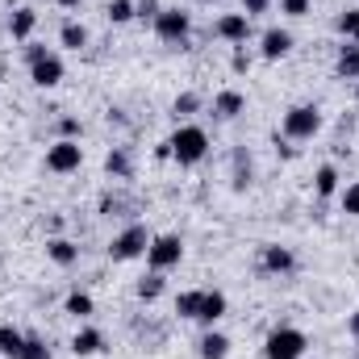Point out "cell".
<instances>
[{
  "instance_id": "8d00e7d4",
  "label": "cell",
  "mask_w": 359,
  "mask_h": 359,
  "mask_svg": "<svg viewBox=\"0 0 359 359\" xmlns=\"http://www.w3.org/2000/svg\"><path fill=\"white\" fill-rule=\"evenodd\" d=\"M42 55H46L42 42H25V63H34V59H42Z\"/></svg>"
},
{
  "instance_id": "8fae6325",
  "label": "cell",
  "mask_w": 359,
  "mask_h": 359,
  "mask_svg": "<svg viewBox=\"0 0 359 359\" xmlns=\"http://www.w3.org/2000/svg\"><path fill=\"white\" fill-rule=\"evenodd\" d=\"M259 268L271 271V276H288V271L297 268V255H292L288 247H280V243H268V247L259 251Z\"/></svg>"
},
{
  "instance_id": "4dcf8cb0",
  "label": "cell",
  "mask_w": 359,
  "mask_h": 359,
  "mask_svg": "<svg viewBox=\"0 0 359 359\" xmlns=\"http://www.w3.org/2000/svg\"><path fill=\"white\" fill-rule=\"evenodd\" d=\"M343 213H347V217H359V180H351V184L343 188Z\"/></svg>"
},
{
  "instance_id": "30bf717a",
  "label": "cell",
  "mask_w": 359,
  "mask_h": 359,
  "mask_svg": "<svg viewBox=\"0 0 359 359\" xmlns=\"http://www.w3.org/2000/svg\"><path fill=\"white\" fill-rule=\"evenodd\" d=\"M226 309H230L226 292H222V288H209V292H201V309H196V322H201L205 330H213V326L226 318Z\"/></svg>"
},
{
  "instance_id": "f546056e",
  "label": "cell",
  "mask_w": 359,
  "mask_h": 359,
  "mask_svg": "<svg viewBox=\"0 0 359 359\" xmlns=\"http://www.w3.org/2000/svg\"><path fill=\"white\" fill-rule=\"evenodd\" d=\"M17 359H50V347H46L42 339H29V334H25V347H21Z\"/></svg>"
},
{
  "instance_id": "cb8c5ba5",
  "label": "cell",
  "mask_w": 359,
  "mask_h": 359,
  "mask_svg": "<svg viewBox=\"0 0 359 359\" xmlns=\"http://www.w3.org/2000/svg\"><path fill=\"white\" fill-rule=\"evenodd\" d=\"M63 309H67L72 318H80V322H88V318H92V309H96V305H92V297H88V292H80V288H76V292H72V297L63 301Z\"/></svg>"
},
{
  "instance_id": "74e56055",
  "label": "cell",
  "mask_w": 359,
  "mask_h": 359,
  "mask_svg": "<svg viewBox=\"0 0 359 359\" xmlns=\"http://www.w3.org/2000/svg\"><path fill=\"white\" fill-rule=\"evenodd\" d=\"M276 155H280V159H297V147H288V138H284V142L276 138Z\"/></svg>"
},
{
  "instance_id": "4fadbf2b",
  "label": "cell",
  "mask_w": 359,
  "mask_h": 359,
  "mask_svg": "<svg viewBox=\"0 0 359 359\" xmlns=\"http://www.w3.org/2000/svg\"><path fill=\"white\" fill-rule=\"evenodd\" d=\"M213 113L222 117V121H234L238 113H247V96L238 88H222L217 96H213Z\"/></svg>"
},
{
  "instance_id": "52a82bcc",
  "label": "cell",
  "mask_w": 359,
  "mask_h": 359,
  "mask_svg": "<svg viewBox=\"0 0 359 359\" xmlns=\"http://www.w3.org/2000/svg\"><path fill=\"white\" fill-rule=\"evenodd\" d=\"M180 259H184V238H180V234H155V238H151V247H147L151 271L180 268Z\"/></svg>"
},
{
  "instance_id": "d6a6232c",
  "label": "cell",
  "mask_w": 359,
  "mask_h": 359,
  "mask_svg": "<svg viewBox=\"0 0 359 359\" xmlns=\"http://www.w3.org/2000/svg\"><path fill=\"white\" fill-rule=\"evenodd\" d=\"M134 13H138L142 21H155V17L163 13V4H159V0H134Z\"/></svg>"
},
{
  "instance_id": "7c38bea8",
  "label": "cell",
  "mask_w": 359,
  "mask_h": 359,
  "mask_svg": "<svg viewBox=\"0 0 359 359\" xmlns=\"http://www.w3.org/2000/svg\"><path fill=\"white\" fill-rule=\"evenodd\" d=\"M292 50V34L288 29H280V25H271V29H264V38H259V55L268 59V63H276V59H284Z\"/></svg>"
},
{
  "instance_id": "ab89813d",
  "label": "cell",
  "mask_w": 359,
  "mask_h": 359,
  "mask_svg": "<svg viewBox=\"0 0 359 359\" xmlns=\"http://www.w3.org/2000/svg\"><path fill=\"white\" fill-rule=\"evenodd\" d=\"M347 330H351V334H355V339H359V309H355V313H351V322H347Z\"/></svg>"
},
{
  "instance_id": "44dd1931",
  "label": "cell",
  "mask_w": 359,
  "mask_h": 359,
  "mask_svg": "<svg viewBox=\"0 0 359 359\" xmlns=\"http://www.w3.org/2000/svg\"><path fill=\"white\" fill-rule=\"evenodd\" d=\"M134 297H138V301H147V305H151V301H159V297H163V271L142 276V280L134 284Z\"/></svg>"
},
{
  "instance_id": "5b68a950",
  "label": "cell",
  "mask_w": 359,
  "mask_h": 359,
  "mask_svg": "<svg viewBox=\"0 0 359 359\" xmlns=\"http://www.w3.org/2000/svg\"><path fill=\"white\" fill-rule=\"evenodd\" d=\"M80 163H84V147H80V138H59V142L46 147V172H55V176H72V172H80Z\"/></svg>"
},
{
  "instance_id": "ffe728a7",
  "label": "cell",
  "mask_w": 359,
  "mask_h": 359,
  "mask_svg": "<svg viewBox=\"0 0 359 359\" xmlns=\"http://www.w3.org/2000/svg\"><path fill=\"white\" fill-rule=\"evenodd\" d=\"M59 42H63L67 50H84V46H88V25H80V21H63Z\"/></svg>"
},
{
  "instance_id": "b9f144b4",
  "label": "cell",
  "mask_w": 359,
  "mask_h": 359,
  "mask_svg": "<svg viewBox=\"0 0 359 359\" xmlns=\"http://www.w3.org/2000/svg\"><path fill=\"white\" fill-rule=\"evenodd\" d=\"M355 100H359V80H355Z\"/></svg>"
},
{
  "instance_id": "6da1fadb",
  "label": "cell",
  "mask_w": 359,
  "mask_h": 359,
  "mask_svg": "<svg viewBox=\"0 0 359 359\" xmlns=\"http://www.w3.org/2000/svg\"><path fill=\"white\" fill-rule=\"evenodd\" d=\"M168 142H172V159H176L180 168H196V163L209 155V134H205L201 126H192V121L176 126V134H172Z\"/></svg>"
},
{
  "instance_id": "d4e9b609",
  "label": "cell",
  "mask_w": 359,
  "mask_h": 359,
  "mask_svg": "<svg viewBox=\"0 0 359 359\" xmlns=\"http://www.w3.org/2000/svg\"><path fill=\"white\" fill-rule=\"evenodd\" d=\"M334 29H339L347 42H359V8H347V13H339V17H334Z\"/></svg>"
},
{
  "instance_id": "603a6c76",
  "label": "cell",
  "mask_w": 359,
  "mask_h": 359,
  "mask_svg": "<svg viewBox=\"0 0 359 359\" xmlns=\"http://www.w3.org/2000/svg\"><path fill=\"white\" fill-rule=\"evenodd\" d=\"M21 347H25V334H21V330H13V326H0V355L17 359V355H21Z\"/></svg>"
},
{
  "instance_id": "7a4b0ae2",
  "label": "cell",
  "mask_w": 359,
  "mask_h": 359,
  "mask_svg": "<svg viewBox=\"0 0 359 359\" xmlns=\"http://www.w3.org/2000/svg\"><path fill=\"white\" fill-rule=\"evenodd\" d=\"M280 130H284L288 142H309V138L322 130V109H318V104H292V109L284 113Z\"/></svg>"
},
{
  "instance_id": "3957f363",
  "label": "cell",
  "mask_w": 359,
  "mask_h": 359,
  "mask_svg": "<svg viewBox=\"0 0 359 359\" xmlns=\"http://www.w3.org/2000/svg\"><path fill=\"white\" fill-rule=\"evenodd\" d=\"M305 351H309V339L297 326H276L264 339V359H301Z\"/></svg>"
},
{
  "instance_id": "7402d4cb",
  "label": "cell",
  "mask_w": 359,
  "mask_h": 359,
  "mask_svg": "<svg viewBox=\"0 0 359 359\" xmlns=\"http://www.w3.org/2000/svg\"><path fill=\"white\" fill-rule=\"evenodd\" d=\"M104 172H109L113 180H130V172H134V168H130V155H126V147H113V151L104 155Z\"/></svg>"
},
{
  "instance_id": "836d02e7",
  "label": "cell",
  "mask_w": 359,
  "mask_h": 359,
  "mask_svg": "<svg viewBox=\"0 0 359 359\" xmlns=\"http://www.w3.org/2000/svg\"><path fill=\"white\" fill-rule=\"evenodd\" d=\"M80 134H84L80 117H59V138H80Z\"/></svg>"
},
{
  "instance_id": "f35d334b",
  "label": "cell",
  "mask_w": 359,
  "mask_h": 359,
  "mask_svg": "<svg viewBox=\"0 0 359 359\" xmlns=\"http://www.w3.org/2000/svg\"><path fill=\"white\" fill-rule=\"evenodd\" d=\"M155 159H172V142H159L155 147Z\"/></svg>"
},
{
  "instance_id": "5bb4252c",
  "label": "cell",
  "mask_w": 359,
  "mask_h": 359,
  "mask_svg": "<svg viewBox=\"0 0 359 359\" xmlns=\"http://www.w3.org/2000/svg\"><path fill=\"white\" fill-rule=\"evenodd\" d=\"M72 351H76L80 359L100 355V351H104V334H100L96 326H80V330H76V339H72Z\"/></svg>"
},
{
  "instance_id": "e0dca14e",
  "label": "cell",
  "mask_w": 359,
  "mask_h": 359,
  "mask_svg": "<svg viewBox=\"0 0 359 359\" xmlns=\"http://www.w3.org/2000/svg\"><path fill=\"white\" fill-rule=\"evenodd\" d=\"M196 351H201V359H226L230 355V339L222 330H205L201 343H196Z\"/></svg>"
},
{
  "instance_id": "2e32d148",
  "label": "cell",
  "mask_w": 359,
  "mask_h": 359,
  "mask_svg": "<svg viewBox=\"0 0 359 359\" xmlns=\"http://www.w3.org/2000/svg\"><path fill=\"white\" fill-rule=\"evenodd\" d=\"M334 76L339 80H359V42L339 46V59H334Z\"/></svg>"
},
{
  "instance_id": "277c9868",
  "label": "cell",
  "mask_w": 359,
  "mask_h": 359,
  "mask_svg": "<svg viewBox=\"0 0 359 359\" xmlns=\"http://www.w3.org/2000/svg\"><path fill=\"white\" fill-rule=\"evenodd\" d=\"M151 238H155V234H151L147 226H138V222H134V226H126V230H121V234L109 243V259H113V264H130V259L147 255Z\"/></svg>"
},
{
  "instance_id": "d6986e66",
  "label": "cell",
  "mask_w": 359,
  "mask_h": 359,
  "mask_svg": "<svg viewBox=\"0 0 359 359\" xmlns=\"http://www.w3.org/2000/svg\"><path fill=\"white\" fill-rule=\"evenodd\" d=\"M339 168H334V163H322V168H318V176H313V192H318V196H322V201H326V196H334V192H339Z\"/></svg>"
},
{
  "instance_id": "f1b7e54d",
  "label": "cell",
  "mask_w": 359,
  "mask_h": 359,
  "mask_svg": "<svg viewBox=\"0 0 359 359\" xmlns=\"http://www.w3.org/2000/svg\"><path fill=\"white\" fill-rule=\"evenodd\" d=\"M104 13H109V21H113V25H126V21H134V17H138V13H134V0H109V8H104Z\"/></svg>"
},
{
  "instance_id": "60d3db41",
  "label": "cell",
  "mask_w": 359,
  "mask_h": 359,
  "mask_svg": "<svg viewBox=\"0 0 359 359\" xmlns=\"http://www.w3.org/2000/svg\"><path fill=\"white\" fill-rule=\"evenodd\" d=\"M55 4H59V8H80L84 0H55Z\"/></svg>"
},
{
  "instance_id": "4316f807",
  "label": "cell",
  "mask_w": 359,
  "mask_h": 359,
  "mask_svg": "<svg viewBox=\"0 0 359 359\" xmlns=\"http://www.w3.org/2000/svg\"><path fill=\"white\" fill-rule=\"evenodd\" d=\"M196 109H201V96H196V92H180L176 100H172V113H176V121H188Z\"/></svg>"
},
{
  "instance_id": "8992f818",
  "label": "cell",
  "mask_w": 359,
  "mask_h": 359,
  "mask_svg": "<svg viewBox=\"0 0 359 359\" xmlns=\"http://www.w3.org/2000/svg\"><path fill=\"white\" fill-rule=\"evenodd\" d=\"M155 34H159V42H168V46H188V34H192V17L184 13V8H163L155 21Z\"/></svg>"
},
{
  "instance_id": "7bdbcfd3",
  "label": "cell",
  "mask_w": 359,
  "mask_h": 359,
  "mask_svg": "<svg viewBox=\"0 0 359 359\" xmlns=\"http://www.w3.org/2000/svg\"><path fill=\"white\" fill-rule=\"evenodd\" d=\"M201 4H217V0H201Z\"/></svg>"
},
{
  "instance_id": "9c48e42d",
  "label": "cell",
  "mask_w": 359,
  "mask_h": 359,
  "mask_svg": "<svg viewBox=\"0 0 359 359\" xmlns=\"http://www.w3.org/2000/svg\"><path fill=\"white\" fill-rule=\"evenodd\" d=\"M213 34L222 38V42H234V46H243L247 38H251V17L238 8V13H222L217 17V25H213Z\"/></svg>"
},
{
  "instance_id": "ba28073f",
  "label": "cell",
  "mask_w": 359,
  "mask_h": 359,
  "mask_svg": "<svg viewBox=\"0 0 359 359\" xmlns=\"http://www.w3.org/2000/svg\"><path fill=\"white\" fill-rule=\"evenodd\" d=\"M63 72H67V67H63V59H59L55 50H46L42 59L29 63V80H34L38 88H59V84H63Z\"/></svg>"
},
{
  "instance_id": "484cf974",
  "label": "cell",
  "mask_w": 359,
  "mask_h": 359,
  "mask_svg": "<svg viewBox=\"0 0 359 359\" xmlns=\"http://www.w3.org/2000/svg\"><path fill=\"white\" fill-rule=\"evenodd\" d=\"M234 188L238 192L251 188V155L247 151H234Z\"/></svg>"
},
{
  "instance_id": "1f68e13d",
  "label": "cell",
  "mask_w": 359,
  "mask_h": 359,
  "mask_svg": "<svg viewBox=\"0 0 359 359\" xmlns=\"http://www.w3.org/2000/svg\"><path fill=\"white\" fill-rule=\"evenodd\" d=\"M280 13L284 17H309L313 13V0H280Z\"/></svg>"
},
{
  "instance_id": "83f0119b",
  "label": "cell",
  "mask_w": 359,
  "mask_h": 359,
  "mask_svg": "<svg viewBox=\"0 0 359 359\" xmlns=\"http://www.w3.org/2000/svg\"><path fill=\"white\" fill-rule=\"evenodd\" d=\"M196 309H201V288H188V292H180L176 297V313L180 318H192V322H196Z\"/></svg>"
},
{
  "instance_id": "9a60e30c",
  "label": "cell",
  "mask_w": 359,
  "mask_h": 359,
  "mask_svg": "<svg viewBox=\"0 0 359 359\" xmlns=\"http://www.w3.org/2000/svg\"><path fill=\"white\" fill-rule=\"evenodd\" d=\"M46 259H50L55 268H72V264L80 259V247H76L72 238H50V243H46Z\"/></svg>"
},
{
  "instance_id": "e575fe53",
  "label": "cell",
  "mask_w": 359,
  "mask_h": 359,
  "mask_svg": "<svg viewBox=\"0 0 359 359\" xmlns=\"http://www.w3.org/2000/svg\"><path fill=\"white\" fill-rule=\"evenodd\" d=\"M268 4L271 0H243V13L247 17H259V13H268Z\"/></svg>"
},
{
  "instance_id": "d590c367",
  "label": "cell",
  "mask_w": 359,
  "mask_h": 359,
  "mask_svg": "<svg viewBox=\"0 0 359 359\" xmlns=\"http://www.w3.org/2000/svg\"><path fill=\"white\" fill-rule=\"evenodd\" d=\"M230 67H234V72L243 76V72L251 67V55H247V50H234V59H230Z\"/></svg>"
},
{
  "instance_id": "ac0fdd59",
  "label": "cell",
  "mask_w": 359,
  "mask_h": 359,
  "mask_svg": "<svg viewBox=\"0 0 359 359\" xmlns=\"http://www.w3.org/2000/svg\"><path fill=\"white\" fill-rule=\"evenodd\" d=\"M34 29H38V13H34V8H17V13L8 17V34H13L17 42H29Z\"/></svg>"
}]
</instances>
